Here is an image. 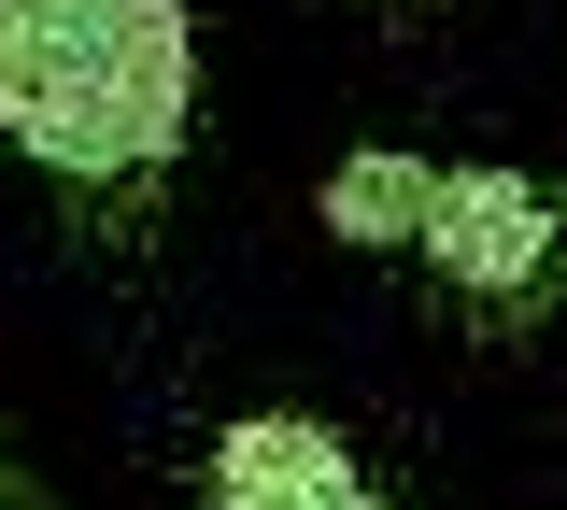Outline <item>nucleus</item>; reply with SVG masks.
Instances as JSON below:
<instances>
[{
  "mask_svg": "<svg viewBox=\"0 0 567 510\" xmlns=\"http://www.w3.org/2000/svg\"><path fill=\"white\" fill-rule=\"evenodd\" d=\"M199 114L185 0H0V143L43 170H171Z\"/></svg>",
  "mask_w": 567,
  "mask_h": 510,
  "instance_id": "1",
  "label": "nucleus"
},
{
  "mask_svg": "<svg viewBox=\"0 0 567 510\" xmlns=\"http://www.w3.org/2000/svg\"><path fill=\"white\" fill-rule=\"evenodd\" d=\"M554 199L525 185V170H454V156H425V214H412V256L440 270V284L468 298H511L539 284V256H554Z\"/></svg>",
  "mask_w": 567,
  "mask_h": 510,
  "instance_id": "2",
  "label": "nucleus"
},
{
  "mask_svg": "<svg viewBox=\"0 0 567 510\" xmlns=\"http://www.w3.org/2000/svg\"><path fill=\"white\" fill-rule=\"evenodd\" d=\"M213 510H383V497L312 412H241L213 439Z\"/></svg>",
  "mask_w": 567,
  "mask_h": 510,
  "instance_id": "3",
  "label": "nucleus"
},
{
  "mask_svg": "<svg viewBox=\"0 0 567 510\" xmlns=\"http://www.w3.org/2000/svg\"><path fill=\"white\" fill-rule=\"evenodd\" d=\"M412 214H425V156H383V143H354L341 170H327V227H341V241H369V256H383V241L412 256Z\"/></svg>",
  "mask_w": 567,
  "mask_h": 510,
  "instance_id": "4",
  "label": "nucleus"
}]
</instances>
